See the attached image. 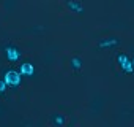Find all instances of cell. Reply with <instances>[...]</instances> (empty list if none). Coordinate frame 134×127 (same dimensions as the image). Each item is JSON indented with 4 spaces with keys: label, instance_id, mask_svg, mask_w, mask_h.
Listing matches in <instances>:
<instances>
[{
    "label": "cell",
    "instance_id": "6da1fadb",
    "mask_svg": "<svg viewBox=\"0 0 134 127\" xmlns=\"http://www.w3.org/2000/svg\"><path fill=\"white\" fill-rule=\"evenodd\" d=\"M3 80H5V83H7L8 87H18V86H21V83H22V75L19 73V70L10 69V70L5 72Z\"/></svg>",
    "mask_w": 134,
    "mask_h": 127
},
{
    "label": "cell",
    "instance_id": "7a4b0ae2",
    "mask_svg": "<svg viewBox=\"0 0 134 127\" xmlns=\"http://www.w3.org/2000/svg\"><path fill=\"white\" fill-rule=\"evenodd\" d=\"M3 52H5V57H7L8 62H18V60H21V57H22L21 49H19L18 46H14V45H8V46H5Z\"/></svg>",
    "mask_w": 134,
    "mask_h": 127
},
{
    "label": "cell",
    "instance_id": "3957f363",
    "mask_svg": "<svg viewBox=\"0 0 134 127\" xmlns=\"http://www.w3.org/2000/svg\"><path fill=\"white\" fill-rule=\"evenodd\" d=\"M121 40L117 38V37H107V38H101L98 41V48L99 49H112V48H117L120 46Z\"/></svg>",
    "mask_w": 134,
    "mask_h": 127
},
{
    "label": "cell",
    "instance_id": "277c9868",
    "mask_svg": "<svg viewBox=\"0 0 134 127\" xmlns=\"http://www.w3.org/2000/svg\"><path fill=\"white\" fill-rule=\"evenodd\" d=\"M65 7L68 8L71 13H74V14H84L85 13V7H84V3H81V2H74V0H70V2H66L65 3Z\"/></svg>",
    "mask_w": 134,
    "mask_h": 127
},
{
    "label": "cell",
    "instance_id": "5b68a950",
    "mask_svg": "<svg viewBox=\"0 0 134 127\" xmlns=\"http://www.w3.org/2000/svg\"><path fill=\"white\" fill-rule=\"evenodd\" d=\"M19 73L22 76H33L35 75V65H33L32 62L25 60V62H22L21 65H19Z\"/></svg>",
    "mask_w": 134,
    "mask_h": 127
},
{
    "label": "cell",
    "instance_id": "8992f818",
    "mask_svg": "<svg viewBox=\"0 0 134 127\" xmlns=\"http://www.w3.org/2000/svg\"><path fill=\"white\" fill-rule=\"evenodd\" d=\"M51 122L55 125V127H63L66 124V116L63 113H54L51 116Z\"/></svg>",
    "mask_w": 134,
    "mask_h": 127
},
{
    "label": "cell",
    "instance_id": "52a82bcc",
    "mask_svg": "<svg viewBox=\"0 0 134 127\" xmlns=\"http://www.w3.org/2000/svg\"><path fill=\"white\" fill-rule=\"evenodd\" d=\"M82 65H84V60L79 56H73L71 57V67H73V70H76V72L82 70Z\"/></svg>",
    "mask_w": 134,
    "mask_h": 127
},
{
    "label": "cell",
    "instance_id": "ba28073f",
    "mask_svg": "<svg viewBox=\"0 0 134 127\" xmlns=\"http://www.w3.org/2000/svg\"><path fill=\"white\" fill-rule=\"evenodd\" d=\"M121 67V70L125 72V73H132L134 72V64H132V60H131V57L123 64V65H120Z\"/></svg>",
    "mask_w": 134,
    "mask_h": 127
},
{
    "label": "cell",
    "instance_id": "9c48e42d",
    "mask_svg": "<svg viewBox=\"0 0 134 127\" xmlns=\"http://www.w3.org/2000/svg\"><path fill=\"white\" fill-rule=\"evenodd\" d=\"M128 59H129V56H128V54H123V52H120V54L117 56V62H118V65H123V64H125Z\"/></svg>",
    "mask_w": 134,
    "mask_h": 127
},
{
    "label": "cell",
    "instance_id": "30bf717a",
    "mask_svg": "<svg viewBox=\"0 0 134 127\" xmlns=\"http://www.w3.org/2000/svg\"><path fill=\"white\" fill-rule=\"evenodd\" d=\"M7 91H8V86H7L5 80H3V78H0V95H3Z\"/></svg>",
    "mask_w": 134,
    "mask_h": 127
},
{
    "label": "cell",
    "instance_id": "8fae6325",
    "mask_svg": "<svg viewBox=\"0 0 134 127\" xmlns=\"http://www.w3.org/2000/svg\"><path fill=\"white\" fill-rule=\"evenodd\" d=\"M131 60H132V64H134V57H131Z\"/></svg>",
    "mask_w": 134,
    "mask_h": 127
}]
</instances>
